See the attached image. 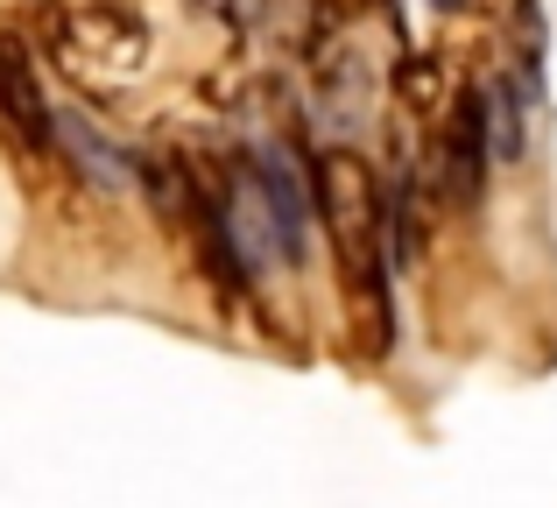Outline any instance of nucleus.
Here are the masks:
<instances>
[{
    "label": "nucleus",
    "mask_w": 557,
    "mask_h": 508,
    "mask_svg": "<svg viewBox=\"0 0 557 508\" xmlns=\"http://www.w3.org/2000/svg\"><path fill=\"white\" fill-rule=\"evenodd\" d=\"M311 191H318V212H325V234H332V255H339V275H346V297L360 311V332L368 346L395 339V303H388V255H381V234H388V206L374 191V170L360 156H318L311 170Z\"/></svg>",
    "instance_id": "1"
},
{
    "label": "nucleus",
    "mask_w": 557,
    "mask_h": 508,
    "mask_svg": "<svg viewBox=\"0 0 557 508\" xmlns=\"http://www.w3.org/2000/svg\"><path fill=\"white\" fill-rule=\"evenodd\" d=\"M42 36L57 42L64 64L99 71V78L141 71V57H149V28H141L127 8H50L42 14Z\"/></svg>",
    "instance_id": "2"
},
{
    "label": "nucleus",
    "mask_w": 557,
    "mask_h": 508,
    "mask_svg": "<svg viewBox=\"0 0 557 508\" xmlns=\"http://www.w3.org/2000/svg\"><path fill=\"white\" fill-rule=\"evenodd\" d=\"M487 163H494V141H487V92H459L451 99V121L437 135V184L445 198L473 206L487 191Z\"/></svg>",
    "instance_id": "3"
},
{
    "label": "nucleus",
    "mask_w": 557,
    "mask_h": 508,
    "mask_svg": "<svg viewBox=\"0 0 557 508\" xmlns=\"http://www.w3.org/2000/svg\"><path fill=\"white\" fill-rule=\"evenodd\" d=\"M0 121L14 127L22 149H36V156L57 149V113L36 85V57H28V42L14 28H0Z\"/></svg>",
    "instance_id": "4"
},
{
    "label": "nucleus",
    "mask_w": 557,
    "mask_h": 508,
    "mask_svg": "<svg viewBox=\"0 0 557 508\" xmlns=\"http://www.w3.org/2000/svg\"><path fill=\"white\" fill-rule=\"evenodd\" d=\"M255 191H261L269 240L283 248V261H304V248H311V191H304L297 163L283 149H255Z\"/></svg>",
    "instance_id": "5"
},
{
    "label": "nucleus",
    "mask_w": 557,
    "mask_h": 508,
    "mask_svg": "<svg viewBox=\"0 0 557 508\" xmlns=\"http://www.w3.org/2000/svg\"><path fill=\"white\" fill-rule=\"evenodd\" d=\"M57 156H64L71 170H78L85 184H99V191H127L135 184V170H127V156L113 149L107 135H99L85 113H57Z\"/></svg>",
    "instance_id": "6"
},
{
    "label": "nucleus",
    "mask_w": 557,
    "mask_h": 508,
    "mask_svg": "<svg viewBox=\"0 0 557 508\" xmlns=\"http://www.w3.org/2000/svg\"><path fill=\"white\" fill-rule=\"evenodd\" d=\"M135 177L149 184V206L163 212L170 226H184V234H190V220H198V206H205L198 170H190L184 156H141V163H135Z\"/></svg>",
    "instance_id": "7"
},
{
    "label": "nucleus",
    "mask_w": 557,
    "mask_h": 508,
    "mask_svg": "<svg viewBox=\"0 0 557 508\" xmlns=\"http://www.w3.org/2000/svg\"><path fill=\"white\" fill-rule=\"evenodd\" d=\"M522 92L530 85H508V78H494L487 85V141H494V163H516L522 156Z\"/></svg>",
    "instance_id": "8"
},
{
    "label": "nucleus",
    "mask_w": 557,
    "mask_h": 508,
    "mask_svg": "<svg viewBox=\"0 0 557 508\" xmlns=\"http://www.w3.org/2000/svg\"><path fill=\"white\" fill-rule=\"evenodd\" d=\"M508 22H516V78L536 92V85H544V50H550L544 8H536V0H516V8H508Z\"/></svg>",
    "instance_id": "9"
},
{
    "label": "nucleus",
    "mask_w": 557,
    "mask_h": 508,
    "mask_svg": "<svg viewBox=\"0 0 557 508\" xmlns=\"http://www.w3.org/2000/svg\"><path fill=\"white\" fill-rule=\"evenodd\" d=\"M395 92H403L417 113H437L445 107V64H437V57H409V64L395 71Z\"/></svg>",
    "instance_id": "10"
},
{
    "label": "nucleus",
    "mask_w": 557,
    "mask_h": 508,
    "mask_svg": "<svg viewBox=\"0 0 557 508\" xmlns=\"http://www.w3.org/2000/svg\"><path fill=\"white\" fill-rule=\"evenodd\" d=\"M431 8H445V14H451V8H466V0H431Z\"/></svg>",
    "instance_id": "11"
}]
</instances>
